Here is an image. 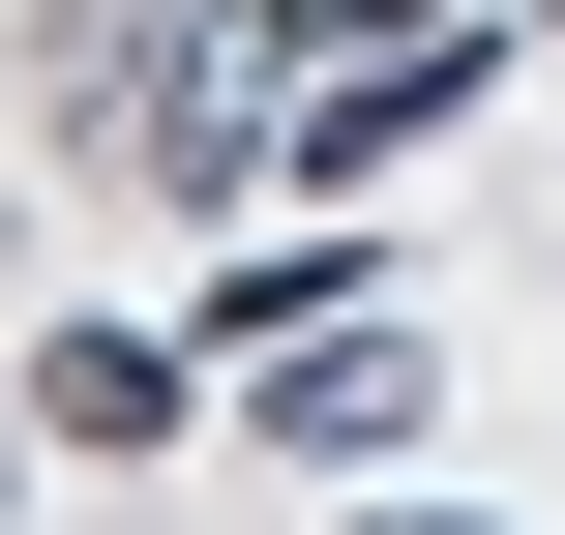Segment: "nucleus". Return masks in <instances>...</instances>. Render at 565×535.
I'll return each instance as SVG.
<instances>
[{
	"label": "nucleus",
	"mask_w": 565,
	"mask_h": 535,
	"mask_svg": "<svg viewBox=\"0 0 565 535\" xmlns=\"http://www.w3.org/2000/svg\"><path fill=\"white\" fill-rule=\"evenodd\" d=\"M358 535H477V506H358Z\"/></svg>",
	"instance_id": "nucleus-4"
},
{
	"label": "nucleus",
	"mask_w": 565,
	"mask_h": 535,
	"mask_svg": "<svg viewBox=\"0 0 565 535\" xmlns=\"http://www.w3.org/2000/svg\"><path fill=\"white\" fill-rule=\"evenodd\" d=\"M238 447H298V477H358V447H417V357H387V328H298V357L238 387Z\"/></svg>",
	"instance_id": "nucleus-1"
},
{
	"label": "nucleus",
	"mask_w": 565,
	"mask_h": 535,
	"mask_svg": "<svg viewBox=\"0 0 565 535\" xmlns=\"http://www.w3.org/2000/svg\"><path fill=\"white\" fill-rule=\"evenodd\" d=\"M30 417H60V447H149V417H179V357H149V328H60V357H30Z\"/></svg>",
	"instance_id": "nucleus-2"
},
{
	"label": "nucleus",
	"mask_w": 565,
	"mask_h": 535,
	"mask_svg": "<svg viewBox=\"0 0 565 535\" xmlns=\"http://www.w3.org/2000/svg\"><path fill=\"white\" fill-rule=\"evenodd\" d=\"M387 30H447V0H268V60L328 89V60H387Z\"/></svg>",
	"instance_id": "nucleus-3"
}]
</instances>
